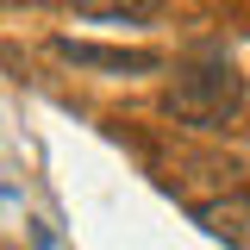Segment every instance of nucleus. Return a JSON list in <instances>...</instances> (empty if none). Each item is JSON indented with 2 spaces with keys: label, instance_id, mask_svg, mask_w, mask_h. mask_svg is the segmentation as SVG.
I'll return each mask as SVG.
<instances>
[{
  "label": "nucleus",
  "instance_id": "20e7f679",
  "mask_svg": "<svg viewBox=\"0 0 250 250\" xmlns=\"http://www.w3.org/2000/svg\"><path fill=\"white\" fill-rule=\"evenodd\" d=\"M169 0H75V13L88 19H144V13H163Z\"/></svg>",
  "mask_w": 250,
  "mask_h": 250
},
{
  "label": "nucleus",
  "instance_id": "f03ea898",
  "mask_svg": "<svg viewBox=\"0 0 250 250\" xmlns=\"http://www.w3.org/2000/svg\"><path fill=\"white\" fill-rule=\"evenodd\" d=\"M200 225L213 231L219 244H231V250H250V188L225 194V200H213V207H200Z\"/></svg>",
  "mask_w": 250,
  "mask_h": 250
},
{
  "label": "nucleus",
  "instance_id": "f257e3e1",
  "mask_svg": "<svg viewBox=\"0 0 250 250\" xmlns=\"http://www.w3.org/2000/svg\"><path fill=\"white\" fill-rule=\"evenodd\" d=\"M163 106L182 125H194V131H219L225 119H238L244 82H238L231 62H182L175 82H169V94H163Z\"/></svg>",
  "mask_w": 250,
  "mask_h": 250
},
{
  "label": "nucleus",
  "instance_id": "7ed1b4c3",
  "mask_svg": "<svg viewBox=\"0 0 250 250\" xmlns=\"http://www.w3.org/2000/svg\"><path fill=\"white\" fill-rule=\"evenodd\" d=\"M57 50L69 62H100V69H156L150 50H94V44H75V38H62Z\"/></svg>",
  "mask_w": 250,
  "mask_h": 250
}]
</instances>
